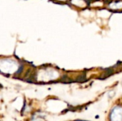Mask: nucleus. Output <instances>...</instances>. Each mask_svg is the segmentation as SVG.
Instances as JSON below:
<instances>
[{
	"label": "nucleus",
	"instance_id": "f257e3e1",
	"mask_svg": "<svg viewBox=\"0 0 122 121\" xmlns=\"http://www.w3.org/2000/svg\"><path fill=\"white\" fill-rule=\"evenodd\" d=\"M111 121H122V108H115L111 115Z\"/></svg>",
	"mask_w": 122,
	"mask_h": 121
}]
</instances>
